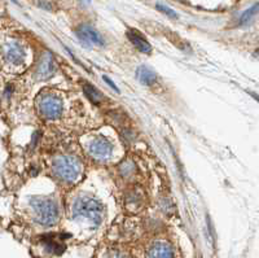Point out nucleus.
Listing matches in <instances>:
<instances>
[{"label": "nucleus", "instance_id": "nucleus-4", "mask_svg": "<svg viewBox=\"0 0 259 258\" xmlns=\"http://www.w3.org/2000/svg\"><path fill=\"white\" fill-rule=\"evenodd\" d=\"M62 104L56 96L47 94L39 100V110H40L41 116L48 120H55V118L60 117L61 115Z\"/></svg>", "mask_w": 259, "mask_h": 258}, {"label": "nucleus", "instance_id": "nucleus-12", "mask_svg": "<svg viewBox=\"0 0 259 258\" xmlns=\"http://www.w3.org/2000/svg\"><path fill=\"white\" fill-rule=\"evenodd\" d=\"M156 7H157V9H158L159 12H162L163 15L168 16V17H171V18H178V13L175 12L174 9L168 8V7L163 6V4H157Z\"/></svg>", "mask_w": 259, "mask_h": 258}, {"label": "nucleus", "instance_id": "nucleus-11", "mask_svg": "<svg viewBox=\"0 0 259 258\" xmlns=\"http://www.w3.org/2000/svg\"><path fill=\"white\" fill-rule=\"evenodd\" d=\"M84 94L85 96L89 97V100H91L92 103L95 104H100L101 100H103V95L97 91L94 86L90 85V83H85L84 85Z\"/></svg>", "mask_w": 259, "mask_h": 258}, {"label": "nucleus", "instance_id": "nucleus-14", "mask_svg": "<svg viewBox=\"0 0 259 258\" xmlns=\"http://www.w3.org/2000/svg\"><path fill=\"white\" fill-rule=\"evenodd\" d=\"M103 78H104V81H105V83H108V85H109V86H110V87H112V88H113V90H114V91L119 92V90H118V87H117V86H115V85H114V83H113V82H112V80H110L109 77H106V76H104V77H103Z\"/></svg>", "mask_w": 259, "mask_h": 258}, {"label": "nucleus", "instance_id": "nucleus-5", "mask_svg": "<svg viewBox=\"0 0 259 258\" xmlns=\"http://www.w3.org/2000/svg\"><path fill=\"white\" fill-rule=\"evenodd\" d=\"M77 35L79 36V41L83 42V44H87L90 46V43H94L99 47H104L105 46V42H104L103 36L96 31L92 26L90 25H83L79 29L77 30Z\"/></svg>", "mask_w": 259, "mask_h": 258}, {"label": "nucleus", "instance_id": "nucleus-8", "mask_svg": "<svg viewBox=\"0 0 259 258\" xmlns=\"http://www.w3.org/2000/svg\"><path fill=\"white\" fill-rule=\"evenodd\" d=\"M127 36H128L130 42L138 48L140 52L143 53H150L152 52V46L149 44V42L144 38V36L138 31V30L134 29H128L127 30Z\"/></svg>", "mask_w": 259, "mask_h": 258}, {"label": "nucleus", "instance_id": "nucleus-10", "mask_svg": "<svg viewBox=\"0 0 259 258\" xmlns=\"http://www.w3.org/2000/svg\"><path fill=\"white\" fill-rule=\"evenodd\" d=\"M258 13H259V3H255L254 6H251L250 8H247L246 11L240 16L239 25H241V26L247 25L256 15H258Z\"/></svg>", "mask_w": 259, "mask_h": 258}, {"label": "nucleus", "instance_id": "nucleus-3", "mask_svg": "<svg viewBox=\"0 0 259 258\" xmlns=\"http://www.w3.org/2000/svg\"><path fill=\"white\" fill-rule=\"evenodd\" d=\"M35 219L43 226H53L59 219V208L56 203L43 199L34 204Z\"/></svg>", "mask_w": 259, "mask_h": 258}, {"label": "nucleus", "instance_id": "nucleus-13", "mask_svg": "<svg viewBox=\"0 0 259 258\" xmlns=\"http://www.w3.org/2000/svg\"><path fill=\"white\" fill-rule=\"evenodd\" d=\"M108 258H127V254L126 253H122V252H113V253H110L109 254V257Z\"/></svg>", "mask_w": 259, "mask_h": 258}, {"label": "nucleus", "instance_id": "nucleus-2", "mask_svg": "<svg viewBox=\"0 0 259 258\" xmlns=\"http://www.w3.org/2000/svg\"><path fill=\"white\" fill-rule=\"evenodd\" d=\"M74 213L75 215L85 218L94 225H99L103 219V206L96 200L87 199V197L78 200L77 204L74 205Z\"/></svg>", "mask_w": 259, "mask_h": 258}, {"label": "nucleus", "instance_id": "nucleus-7", "mask_svg": "<svg viewBox=\"0 0 259 258\" xmlns=\"http://www.w3.org/2000/svg\"><path fill=\"white\" fill-rule=\"evenodd\" d=\"M147 258H175V255L170 244L156 241L148 248Z\"/></svg>", "mask_w": 259, "mask_h": 258}, {"label": "nucleus", "instance_id": "nucleus-9", "mask_svg": "<svg viewBox=\"0 0 259 258\" xmlns=\"http://www.w3.org/2000/svg\"><path fill=\"white\" fill-rule=\"evenodd\" d=\"M136 77L139 78L140 83L145 86H152L157 82V74L147 66H140L136 71Z\"/></svg>", "mask_w": 259, "mask_h": 258}, {"label": "nucleus", "instance_id": "nucleus-1", "mask_svg": "<svg viewBox=\"0 0 259 258\" xmlns=\"http://www.w3.org/2000/svg\"><path fill=\"white\" fill-rule=\"evenodd\" d=\"M55 174L65 183L77 180L80 174V165L74 157L62 156L55 162Z\"/></svg>", "mask_w": 259, "mask_h": 258}, {"label": "nucleus", "instance_id": "nucleus-6", "mask_svg": "<svg viewBox=\"0 0 259 258\" xmlns=\"http://www.w3.org/2000/svg\"><path fill=\"white\" fill-rule=\"evenodd\" d=\"M90 153L94 156L96 160H106L112 153V144L104 138H96L90 143Z\"/></svg>", "mask_w": 259, "mask_h": 258}]
</instances>
